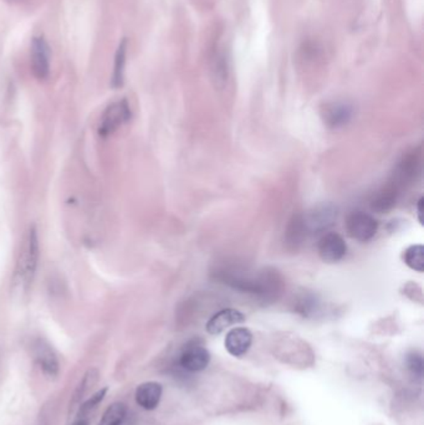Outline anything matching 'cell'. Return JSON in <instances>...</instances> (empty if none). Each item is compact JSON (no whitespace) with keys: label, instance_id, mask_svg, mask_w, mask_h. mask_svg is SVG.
I'll list each match as a JSON object with an SVG mask.
<instances>
[{"label":"cell","instance_id":"cell-1","mask_svg":"<svg viewBox=\"0 0 424 425\" xmlns=\"http://www.w3.org/2000/svg\"><path fill=\"white\" fill-rule=\"evenodd\" d=\"M39 258H40L39 236L35 226H31L22 242L15 266V278L22 288L26 289L34 281L39 265Z\"/></svg>","mask_w":424,"mask_h":425},{"label":"cell","instance_id":"cell-2","mask_svg":"<svg viewBox=\"0 0 424 425\" xmlns=\"http://www.w3.org/2000/svg\"><path fill=\"white\" fill-rule=\"evenodd\" d=\"M346 231L350 238L357 242H370L378 231L376 219L364 212H353L346 218Z\"/></svg>","mask_w":424,"mask_h":425},{"label":"cell","instance_id":"cell-3","mask_svg":"<svg viewBox=\"0 0 424 425\" xmlns=\"http://www.w3.org/2000/svg\"><path fill=\"white\" fill-rule=\"evenodd\" d=\"M130 118H131V110L127 101L121 100L111 103L103 111L100 119V126H99L100 136L106 137L112 135L115 131L119 130Z\"/></svg>","mask_w":424,"mask_h":425},{"label":"cell","instance_id":"cell-4","mask_svg":"<svg viewBox=\"0 0 424 425\" xmlns=\"http://www.w3.org/2000/svg\"><path fill=\"white\" fill-rule=\"evenodd\" d=\"M31 60L33 75L39 81L46 80L50 75V47L44 36L36 35L33 38Z\"/></svg>","mask_w":424,"mask_h":425},{"label":"cell","instance_id":"cell-5","mask_svg":"<svg viewBox=\"0 0 424 425\" xmlns=\"http://www.w3.org/2000/svg\"><path fill=\"white\" fill-rule=\"evenodd\" d=\"M317 251L325 262H337L346 255V242L337 233H328L317 242Z\"/></svg>","mask_w":424,"mask_h":425},{"label":"cell","instance_id":"cell-6","mask_svg":"<svg viewBox=\"0 0 424 425\" xmlns=\"http://www.w3.org/2000/svg\"><path fill=\"white\" fill-rule=\"evenodd\" d=\"M210 362V354L208 349L193 343L188 344L180 353V365L188 372H201L204 371Z\"/></svg>","mask_w":424,"mask_h":425},{"label":"cell","instance_id":"cell-7","mask_svg":"<svg viewBox=\"0 0 424 425\" xmlns=\"http://www.w3.org/2000/svg\"><path fill=\"white\" fill-rule=\"evenodd\" d=\"M336 217H337V210L332 206H321V207L315 208L307 215H304L306 229L310 233L325 231L326 228H329L330 225L334 224Z\"/></svg>","mask_w":424,"mask_h":425},{"label":"cell","instance_id":"cell-8","mask_svg":"<svg viewBox=\"0 0 424 425\" xmlns=\"http://www.w3.org/2000/svg\"><path fill=\"white\" fill-rule=\"evenodd\" d=\"M245 316L243 313L234 310V308H224L219 312L215 313L214 316L210 317L207 322L205 328L210 332V335H219L223 331L227 330L232 326L239 325L244 322Z\"/></svg>","mask_w":424,"mask_h":425},{"label":"cell","instance_id":"cell-9","mask_svg":"<svg viewBox=\"0 0 424 425\" xmlns=\"http://www.w3.org/2000/svg\"><path fill=\"white\" fill-rule=\"evenodd\" d=\"M251 342L253 335L251 331L245 327H235L228 332L224 344L229 354L234 357H241L249 351Z\"/></svg>","mask_w":424,"mask_h":425},{"label":"cell","instance_id":"cell-10","mask_svg":"<svg viewBox=\"0 0 424 425\" xmlns=\"http://www.w3.org/2000/svg\"><path fill=\"white\" fill-rule=\"evenodd\" d=\"M162 397V385L155 382L139 384L136 390V401L144 410H153L158 407Z\"/></svg>","mask_w":424,"mask_h":425},{"label":"cell","instance_id":"cell-11","mask_svg":"<svg viewBox=\"0 0 424 425\" xmlns=\"http://www.w3.org/2000/svg\"><path fill=\"white\" fill-rule=\"evenodd\" d=\"M353 113V107L350 105L336 102L326 106L323 111V121L331 128H340L351 121Z\"/></svg>","mask_w":424,"mask_h":425},{"label":"cell","instance_id":"cell-12","mask_svg":"<svg viewBox=\"0 0 424 425\" xmlns=\"http://www.w3.org/2000/svg\"><path fill=\"white\" fill-rule=\"evenodd\" d=\"M35 360L39 366L49 377H55L59 373V360L54 351L50 349V346L42 341H37L34 347Z\"/></svg>","mask_w":424,"mask_h":425},{"label":"cell","instance_id":"cell-13","mask_svg":"<svg viewBox=\"0 0 424 425\" xmlns=\"http://www.w3.org/2000/svg\"><path fill=\"white\" fill-rule=\"evenodd\" d=\"M307 233L309 231H307L306 225H305L304 215H301V214L294 215L293 219L290 220V223L287 225V244H290L293 248H298L300 244H303L304 239H306Z\"/></svg>","mask_w":424,"mask_h":425},{"label":"cell","instance_id":"cell-14","mask_svg":"<svg viewBox=\"0 0 424 425\" xmlns=\"http://www.w3.org/2000/svg\"><path fill=\"white\" fill-rule=\"evenodd\" d=\"M126 53H127V39H124L117 47V51L115 55L114 74L111 85L115 89H119L124 85V77H125Z\"/></svg>","mask_w":424,"mask_h":425},{"label":"cell","instance_id":"cell-15","mask_svg":"<svg viewBox=\"0 0 424 425\" xmlns=\"http://www.w3.org/2000/svg\"><path fill=\"white\" fill-rule=\"evenodd\" d=\"M126 414L127 409L125 404L114 403L106 409L99 425H122L126 419Z\"/></svg>","mask_w":424,"mask_h":425},{"label":"cell","instance_id":"cell-16","mask_svg":"<svg viewBox=\"0 0 424 425\" xmlns=\"http://www.w3.org/2000/svg\"><path fill=\"white\" fill-rule=\"evenodd\" d=\"M403 260L408 267L416 272H424V249L422 245H412L403 253Z\"/></svg>","mask_w":424,"mask_h":425},{"label":"cell","instance_id":"cell-17","mask_svg":"<svg viewBox=\"0 0 424 425\" xmlns=\"http://www.w3.org/2000/svg\"><path fill=\"white\" fill-rule=\"evenodd\" d=\"M106 392H108V388H102V390H99L97 393H95L94 396L91 397L90 399H87V401H85L84 404L80 407L78 417L87 418V415H89L94 409H96V407L103 401V398L106 396Z\"/></svg>","mask_w":424,"mask_h":425},{"label":"cell","instance_id":"cell-18","mask_svg":"<svg viewBox=\"0 0 424 425\" xmlns=\"http://www.w3.org/2000/svg\"><path fill=\"white\" fill-rule=\"evenodd\" d=\"M407 368L411 371L413 376L419 379L423 376V358L419 353H409L407 356Z\"/></svg>","mask_w":424,"mask_h":425},{"label":"cell","instance_id":"cell-19","mask_svg":"<svg viewBox=\"0 0 424 425\" xmlns=\"http://www.w3.org/2000/svg\"><path fill=\"white\" fill-rule=\"evenodd\" d=\"M422 206H423V198L419 199L418 208H417V210H418L419 223H421V224H423V219H422Z\"/></svg>","mask_w":424,"mask_h":425},{"label":"cell","instance_id":"cell-20","mask_svg":"<svg viewBox=\"0 0 424 425\" xmlns=\"http://www.w3.org/2000/svg\"><path fill=\"white\" fill-rule=\"evenodd\" d=\"M72 425H89V419L87 418H81V417H78V419L74 422V424Z\"/></svg>","mask_w":424,"mask_h":425},{"label":"cell","instance_id":"cell-21","mask_svg":"<svg viewBox=\"0 0 424 425\" xmlns=\"http://www.w3.org/2000/svg\"><path fill=\"white\" fill-rule=\"evenodd\" d=\"M6 1H9V3H22L24 0H6Z\"/></svg>","mask_w":424,"mask_h":425}]
</instances>
